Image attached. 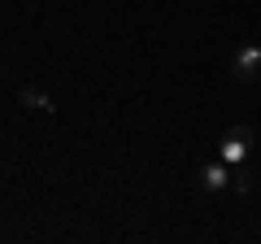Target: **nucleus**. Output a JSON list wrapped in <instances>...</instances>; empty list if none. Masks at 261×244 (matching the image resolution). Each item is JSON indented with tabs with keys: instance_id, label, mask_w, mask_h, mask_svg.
<instances>
[{
	"instance_id": "7ed1b4c3",
	"label": "nucleus",
	"mask_w": 261,
	"mask_h": 244,
	"mask_svg": "<svg viewBox=\"0 0 261 244\" xmlns=\"http://www.w3.org/2000/svg\"><path fill=\"white\" fill-rule=\"evenodd\" d=\"M196 188H200V192H222V188H231V166H226L222 157H218V161H205V166L196 170Z\"/></svg>"
},
{
	"instance_id": "39448f33",
	"label": "nucleus",
	"mask_w": 261,
	"mask_h": 244,
	"mask_svg": "<svg viewBox=\"0 0 261 244\" xmlns=\"http://www.w3.org/2000/svg\"><path fill=\"white\" fill-rule=\"evenodd\" d=\"M231 188L240 192V197H248V192H252V170H248V161H244V166H235V175H231Z\"/></svg>"
},
{
	"instance_id": "20e7f679",
	"label": "nucleus",
	"mask_w": 261,
	"mask_h": 244,
	"mask_svg": "<svg viewBox=\"0 0 261 244\" xmlns=\"http://www.w3.org/2000/svg\"><path fill=\"white\" fill-rule=\"evenodd\" d=\"M18 101L27 105V109H35V113H57V105H53V96L44 92V87H18Z\"/></svg>"
},
{
	"instance_id": "f03ea898",
	"label": "nucleus",
	"mask_w": 261,
	"mask_h": 244,
	"mask_svg": "<svg viewBox=\"0 0 261 244\" xmlns=\"http://www.w3.org/2000/svg\"><path fill=\"white\" fill-rule=\"evenodd\" d=\"M231 79L235 83H257L261 79V44H244L231 57Z\"/></svg>"
},
{
	"instance_id": "f257e3e1",
	"label": "nucleus",
	"mask_w": 261,
	"mask_h": 244,
	"mask_svg": "<svg viewBox=\"0 0 261 244\" xmlns=\"http://www.w3.org/2000/svg\"><path fill=\"white\" fill-rule=\"evenodd\" d=\"M252 144H257L252 127H231V131L218 140V157H222L226 166H244V161L252 157Z\"/></svg>"
}]
</instances>
